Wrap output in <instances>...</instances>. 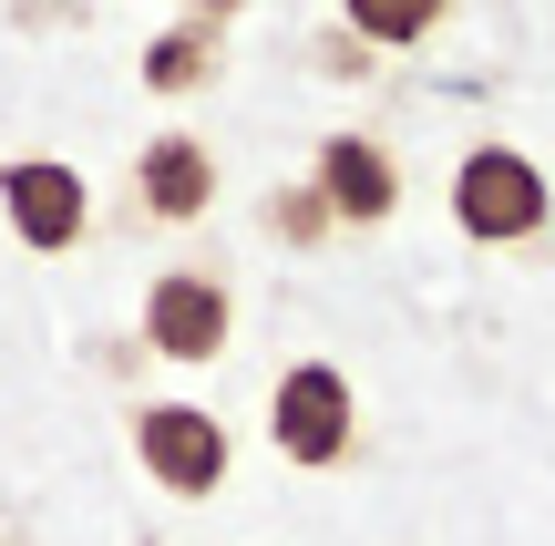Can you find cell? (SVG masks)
<instances>
[{"mask_svg":"<svg viewBox=\"0 0 555 546\" xmlns=\"http://www.w3.org/2000/svg\"><path fill=\"white\" fill-rule=\"evenodd\" d=\"M134 465L155 474L165 495H217L227 465H237V444H227V423L206 403H134Z\"/></svg>","mask_w":555,"mask_h":546,"instance_id":"cell-3","label":"cell"},{"mask_svg":"<svg viewBox=\"0 0 555 546\" xmlns=\"http://www.w3.org/2000/svg\"><path fill=\"white\" fill-rule=\"evenodd\" d=\"M227 330H237V300H227V279L217 268H165L155 289H144V351L155 361H217L227 351Z\"/></svg>","mask_w":555,"mask_h":546,"instance_id":"cell-4","label":"cell"},{"mask_svg":"<svg viewBox=\"0 0 555 546\" xmlns=\"http://www.w3.org/2000/svg\"><path fill=\"white\" fill-rule=\"evenodd\" d=\"M227 11H247V0H185V21H217V31H227Z\"/></svg>","mask_w":555,"mask_h":546,"instance_id":"cell-11","label":"cell"},{"mask_svg":"<svg viewBox=\"0 0 555 546\" xmlns=\"http://www.w3.org/2000/svg\"><path fill=\"white\" fill-rule=\"evenodd\" d=\"M339 21H350L360 52H412L453 21V0H339Z\"/></svg>","mask_w":555,"mask_h":546,"instance_id":"cell-9","label":"cell"},{"mask_svg":"<svg viewBox=\"0 0 555 546\" xmlns=\"http://www.w3.org/2000/svg\"><path fill=\"white\" fill-rule=\"evenodd\" d=\"M268 444L288 454V465H309V474L350 465V444H360L350 371H339V361H288V371H278V392H268Z\"/></svg>","mask_w":555,"mask_h":546,"instance_id":"cell-1","label":"cell"},{"mask_svg":"<svg viewBox=\"0 0 555 546\" xmlns=\"http://www.w3.org/2000/svg\"><path fill=\"white\" fill-rule=\"evenodd\" d=\"M134 206L155 227H196L206 206H217V155H206L196 135H155L134 155Z\"/></svg>","mask_w":555,"mask_h":546,"instance_id":"cell-7","label":"cell"},{"mask_svg":"<svg viewBox=\"0 0 555 546\" xmlns=\"http://www.w3.org/2000/svg\"><path fill=\"white\" fill-rule=\"evenodd\" d=\"M0 217H11L21 247L62 258V247H82V227H93V196H82V176L62 155H11L0 165Z\"/></svg>","mask_w":555,"mask_h":546,"instance_id":"cell-5","label":"cell"},{"mask_svg":"<svg viewBox=\"0 0 555 546\" xmlns=\"http://www.w3.org/2000/svg\"><path fill=\"white\" fill-rule=\"evenodd\" d=\"M309 186L330 196L339 227H380V217L401 206V165H391V144H380V135H330Z\"/></svg>","mask_w":555,"mask_h":546,"instance_id":"cell-6","label":"cell"},{"mask_svg":"<svg viewBox=\"0 0 555 546\" xmlns=\"http://www.w3.org/2000/svg\"><path fill=\"white\" fill-rule=\"evenodd\" d=\"M268 227H278V238H298V247H319V238H330V196H319V186H278V196H268Z\"/></svg>","mask_w":555,"mask_h":546,"instance_id":"cell-10","label":"cell"},{"mask_svg":"<svg viewBox=\"0 0 555 546\" xmlns=\"http://www.w3.org/2000/svg\"><path fill=\"white\" fill-rule=\"evenodd\" d=\"M227 73V31L217 21H176V31L144 41V93H206Z\"/></svg>","mask_w":555,"mask_h":546,"instance_id":"cell-8","label":"cell"},{"mask_svg":"<svg viewBox=\"0 0 555 546\" xmlns=\"http://www.w3.org/2000/svg\"><path fill=\"white\" fill-rule=\"evenodd\" d=\"M453 217H463V238H483V247H525V238H545V217H555L545 165L515 155V144H474V155L453 165Z\"/></svg>","mask_w":555,"mask_h":546,"instance_id":"cell-2","label":"cell"}]
</instances>
